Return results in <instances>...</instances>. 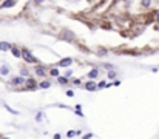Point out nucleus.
Listing matches in <instances>:
<instances>
[{"mask_svg":"<svg viewBox=\"0 0 159 139\" xmlns=\"http://www.w3.org/2000/svg\"><path fill=\"white\" fill-rule=\"evenodd\" d=\"M51 87V82L50 80H42L39 84V88H42V90H47V88H50Z\"/></svg>","mask_w":159,"mask_h":139,"instance_id":"obj_14","label":"nucleus"},{"mask_svg":"<svg viewBox=\"0 0 159 139\" xmlns=\"http://www.w3.org/2000/svg\"><path fill=\"white\" fill-rule=\"evenodd\" d=\"M102 67H104V68L107 70V71H108V70H113V68H116V67L113 65V63H104V65H102Z\"/></svg>","mask_w":159,"mask_h":139,"instance_id":"obj_21","label":"nucleus"},{"mask_svg":"<svg viewBox=\"0 0 159 139\" xmlns=\"http://www.w3.org/2000/svg\"><path fill=\"white\" fill-rule=\"evenodd\" d=\"M74 110H82V105H80V104H77V105H76Z\"/></svg>","mask_w":159,"mask_h":139,"instance_id":"obj_32","label":"nucleus"},{"mask_svg":"<svg viewBox=\"0 0 159 139\" xmlns=\"http://www.w3.org/2000/svg\"><path fill=\"white\" fill-rule=\"evenodd\" d=\"M0 74H2V76H8V74H9V68H8V67H2V68H0Z\"/></svg>","mask_w":159,"mask_h":139,"instance_id":"obj_17","label":"nucleus"},{"mask_svg":"<svg viewBox=\"0 0 159 139\" xmlns=\"http://www.w3.org/2000/svg\"><path fill=\"white\" fill-rule=\"evenodd\" d=\"M42 121H43V113L39 111V113L36 114V122H42Z\"/></svg>","mask_w":159,"mask_h":139,"instance_id":"obj_19","label":"nucleus"},{"mask_svg":"<svg viewBox=\"0 0 159 139\" xmlns=\"http://www.w3.org/2000/svg\"><path fill=\"white\" fill-rule=\"evenodd\" d=\"M73 62L74 61L71 57H63V59H60V61H59L57 67H59V68H68V67L73 65Z\"/></svg>","mask_w":159,"mask_h":139,"instance_id":"obj_6","label":"nucleus"},{"mask_svg":"<svg viewBox=\"0 0 159 139\" xmlns=\"http://www.w3.org/2000/svg\"><path fill=\"white\" fill-rule=\"evenodd\" d=\"M20 76H23V77H26V76H29V70L28 68H20Z\"/></svg>","mask_w":159,"mask_h":139,"instance_id":"obj_18","label":"nucleus"},{"mask_svg":"<svg viewBox=\"0 0 159 139\" xmlns=\"http://www.w3.org/2000/svg\"><path fill=\"white\" fill-rule=\"evenodd\" d=\"M105 54H108V51L105 50V48H99V50H97V56H105Z\"/></svg>","mask_w":159,"mask_h":139,"instance_id":"obj_20","label":"nucleus"},{"mask_svg":"<svg viewBox=\"0 0 159 139\" xmlns=\"http://www.w3.org/2000/svg\"><path fill=\"white\" fill-rule=\"evenodd\" d=\"M153 5V0H141V6L144 9H150Z\"/></svg>","mask_w":159,"mask_h":139,"instance_id":"obj_10","label":"nucleus"},{"mask_svg":"<svg viewBox=\"0 0 159 139\" xmlns=\"http://www.w3.org/2000/svg\"><path fill=\"white\" fill-rule=\"evenodd\" d=\"M9 85H11V87H22V85H25V77H23V76L13 77V79L9 80Z\"/></svg>","mask_w":159,"mask_h":139,"instance_id":"obj_5","label":"nucleus"},{"mask_svg":"<svg viewBox=\"0 0 159 139\" xmlns=\"http://www.w3.org/2000/svg\"><path fill=\"white\" fill-rule=\"evenodd\" d=\"M88 77L90 79H97V77H99V70H97V68H93L88 73Z\"/></svg>","mask_w":159,"mask_h":139,"instance_id":"obj_12","label":"nucleus"},{"mask_svg":"<svg viewBox=\"0 0 159 139\" xmlns=\"http://www.w3.org/2000/svg\"><path fill=\"white\" fill-rule=\"evenodd\" d=\"M116 76H117V71H116V68L108 70V74H107V77H108V79H114Z\"/></svg>","mask_w":159,"mask_h":139,"instance_id":"obj_16","label":"nucleus"},{"mask_svg":"<svg viewBox=\"0 0 159 139\" xmlns=\"http://www.w3.org/2000/svg\"><path fill=\"white\" fill-rule=\"evenodd\" d=\"M56 80H57V84H59V85H68V84H70V79L65 77V76H60V74H59L57 77H56Z\"/></svg>","mask_w":159,"mask_h":139,"instance_id":"obj_8","label":"nucleus"},{"mask_svg":"<svg viewBox=\"0 0 159 139\" xmlns=\"http://www.w3.org/2000/svg\"><path fill=\"white\" fill-rule=\"evenodd\" d=\"M11 53H13V56L14 57H22V50H19L17 47H11Z\"/></svg>","mask_w":159,"mask_h":139,"instance_id":"obj_11","label":"nucleus"},{"mask_svg":"<svg viewBox=\"0 0 159 139\" xmlns=\"http://www.w3.org/2000/svg\"><path fill=\"white\" fill-rule=\"evenodd\" d=\"M45 2V0H33V3H34V5H36V6H39V5H42V3Z\"/></svg>","mask_w":159,"mask_h":139,"instance_id":"obj_26","label":"nucleus"},{"mask_svg":"<svg viewBox=\"0 0 159 139\" xmlns=\"http://www.w3.org/2000/svg\"><path fill=\"white\" fill-rule=\"evenodd\" d=\"M67 96L68 97H73L74 96V91H73V90H68V91H67Z\"/></svg>","mask_w":159,"mask_h":139,"instance_id":"obj_28","label":"nucleus"},{"mask_svg":"<svg viewBox=\"0 0 159 139\" xmlns=\"http://www.w3.org/2000/svg\"><path fill=\"white\" fill-rule=\"evenodd\" d=\"M34 74L39 77H47V67L43 65H37L36 68H34Z\"/></svg>","mask_w":159,"mask_h":139,"instance_id":"obj_7","label":"nucleus"},{"mask_svg":"<svg viewBox=\"0 0 159 139\" xmlns=\"http://www.w3.org/2000/svg\"><path fill=\"white\" fill-rule=\"evenodd\" d=\"M59 39L63 42H74L76 40V34L71 29H62V33L59 34Z\"/></svg>","mask_w":159,"mask_h":139,"instance_id":"obj_1","label":"nucleus"},{"mask_svg":"<svg viewBox=\"0 0 159 139\" xmlns=\"http://www.w3.org/2000/svg\"><path fill=\"white\" fill-rule=\"evenodd\" d=\"M11 47H13V45L8 43V42H0V50L2 51H9Z\"/></svg>","mask_w":159,"mask_h":139,"instance_id":"obj_13","label":"nucleus"},{"mask_svg":"<svg viewBox=\"0 0 159 139\" xmlns=\"http://www.w3.org/2000/svg\"><path fill=\"white\" fill-rule=\"evenodd\" d=\"M74 113L79 116V118H84V113H82V110H74Z\"/></svg>","mask_w":159,"mask_h":139,"instance_id":"obj_27","label":"nucleus"},{"mask_svg":"<svg viewBox=\"0 0 159 139\" xmlns=\"http://www.w3.org/2000/svg\"><path fill=\"white\" fill-rule=\"evenodd\" d=\"M22 59H23L26 63H39V61H37V59L31 54V51L26 50V48H22Z\"/></svg>","mask_w":159,"mask_h":139,"instance_id":"obj_2","label":"nucleus"},{"mask_svg":"<svg viewBox=\"0 0 159 139\" xmlns=\"http://www.w3.org/2000/svg\"><path fill=\"white\" fill-rule=\"evenodd\" d=\"M74 134H76V131H68V133H67V136H68V138H73Z\"/></svg>","mask_w":159,"mask_h":139,"instance_id":"obj_29","label":"nucleus"},{"mask_svg":"<svg viewBox=\"0 0 159 139\" xmlns=\"http://www.w3.org/2000/svg\"><path fill=\"white\" fill-rule=\"evenodd\" d=\"M154 20H156L158 23H159V13H156V16H154Z\"/></svg>","mask_w":159,"mask_h":139,"instance_id":"obj_33","label":"nucleus"},{"mask_svg":"<svg viewBox=\"0 0 159 139\" xmlns=\"http://www.w3.org/2000/svg\"><path fill=\"white\" fill-rule=\"evenodd\" d=\"M5 108L9 111V113H13V114H19V111H16V110H13V108H9V105H5Z\"/></svg>","mask_w":159,"mask_h":139,"instance_id":"obj_25","label":"nucleus"},{"mask_svg":"<svg viewBox=\"0 0 159 139\" xmlns=\"http://www.w3.org/2000/svg\"><path fill=\"white\" fill-rule=\"evenodd\" d=\"M73 85H82V79H73V80H70Z\"/></svg>","mask_w":159,"mask_h":139,"instance_id":"obj_23","label":"nucleus"},{"mask_svg":"<svg viewBox=\"0 0 159 139\" xmlns=\"http://www.w3.org/2000/svg\"><path fill=\"white\" fill-rule=\"evenodd\" d=\"M84 88L86 90V91H99V90H97V84H96V80H94V79L86 80L85 84H84Z\"/></svg>","mask_w":159,"mask_h":139,"instance_id":"obj_4","label":"nucleus"},{"mask_svg":"<svg viewBox=\"0 0 159 139\" xmlns=\"http://www.w3.org/2000/svg\"><path fill=\"white\" fill-rule=\"evenodd\" d=\"M16 2H17V0H5V2L0 5V8H11V6L16 5Z\"/></svg>","mask_w":159,"mask_h":139,"instance_id":"obj_9","label":"nucleus"},{"mask_svg":"<svg viewBox=\"0 0 159 139\" xmlns=\"http://www.w3.org/2000/svg\"><path fill=\"white\" fill-rule=\"evenodd\" d=\"M48 74H50L51 77H57L59 74H60V73H59V68H51L50 71H48Z\"/></svg>","mask_w":159,"mask_h":139,"instance_id":"obj_15","label":"nucleus"},{"mask_svg":"<svg viewBox=\"0 0 159 139\" xmlns=\"http://www.w3.org/2000/svg\"><path fill=\"white\" fill-rule=\"evenodd\" d=\"M93 136H94V134H93V133H86V134H85V136H84V138H93Z\"/></svg>","mask_w":159,"mask_h":139,"instance_id":"obj_31","label":"nucleus"},{"mask_svg":"<svg viewBox=\"0 0 159 139\" xmlns=\"http://www.w3.org/2000/svg\"><path fill=\"white\" fill-rule=\"evenodd\" d=\"M25 91H36L37 88H39V85H37V82H36V79L34 77H28V79H25Z\"/></svg>","mask_w":159,"mask_h":139,"instance_id":"obj_3","label":"nucleus"},{"mask_svg":"<svg viewBox=\"0 0 159 139\" xmlns=\"http://www.w3.org/2000/svg\"><path fill=\"white\" fill-rule=\"evenodd\" d=\"M0 2H2V0H0Z\"/></svg>","mask_w":159,"mask_h":139,"instance_id":"obj_34","label":"nucleus"},{"mask_svg":"<svg viewBox=\"0 0 159 139\" xmlns=\"http://www.w3.org/2000/svg\"><path fill=\"white\" fill-rule=\"evenodd\" d=\"M113 85H114V87H119V85H120V80H114V82H113Z\"/></svg>","mask_w":159,"mask_h":139,"instance_id":"obj_30","label":"nucleus"},{"mask_svg":"<svg viewBox=\"0 0 159 139\" xmlns=\"http://www.w3.org/2000/svg\"><path fill=\"white\" fill-rule=\"evenodd\" d=\"M63 76H65V77H68V79H70L71 76H73V70L67 68V71H65V74H63Z\"/></svg>","mask_w":159,"mask_h":139,"instance_id":"obj_22","label":"nucleus"},{"mask_svg":"<svg viewBox=\"0 0 159 139\" xmlns=\"http://www.w3.org/2000/svg\"><path fill=\"white\" fill-rule=\"evenodd\" d=\"M0 51H2V50H0Z\"/></svg>","mask_w":159,"mask_h":139,"instance_id":"obj_35","label":"nucleus"},{"mask_svg":"<svg viewBox=\"0 0 159 139\" xmlns=\"http://www.w3.org/2000/svg\"><path fill=\"white\" fill-rule=\"evenodd\" d=\"M105 85H107V82H105V80H100L99 84H97V90H102V88H105Z\"/></svg>","mask_w":159,"mask_h":139,"instance_id":"obj_24","label":"nucleus"}]
</instances>
